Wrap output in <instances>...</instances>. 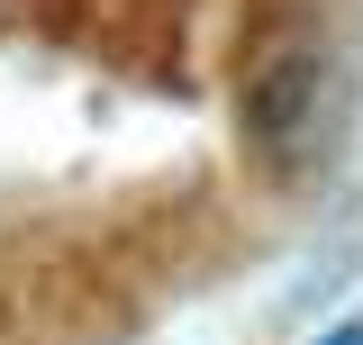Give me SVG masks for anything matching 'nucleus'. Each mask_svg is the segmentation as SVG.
<instances>
[{
    "instance_id": "obj_1",
    "label": "nucleus",
    "mask_w": 363,
    "mask_h": 345,
    "mask_svg": "<svg viewBox=\"0 0 363 345\" xmlns=\"http://www.w3.org/2000/svg\"><path fill=\"white\" fill-rule=\"evenodd\" d=\"M236 119H245V155L281 182H300V172L336 164V146H345V119H354V73H345V55L336 45H272L264 64L245 73V100H236Z\"/></svg>"
},
{
    "instance_id": "obj_2",
    "label": "nucleus",
    "mask_w": 363,
    "mask_h": 345,
    "mask_svg": "<svg viewBox=\"0 0 363 345\" xmlns=\"http://www.w3.org/2000/svg\"><path fill=\"white\" fill-rule=\"evenodd\" d=\"M318 345H363V327H327V336H318Z\"/></svg>"
}]
</instances>
